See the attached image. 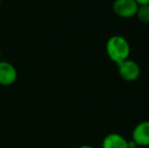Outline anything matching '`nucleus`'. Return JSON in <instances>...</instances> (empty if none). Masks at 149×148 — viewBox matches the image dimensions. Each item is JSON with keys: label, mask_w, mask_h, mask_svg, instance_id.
I'll return each mask as SVG.
<instances>
[{"label": "nucleus", "mask_w": 149, "mask_h": 148, "mask_svg": "<svg viewBox=\"0 0 149 148\" xmlns=\"http://www.w3.org/2000/svg\"><path fill=\"white\" fill-rule=\"evenodd\" d=\"M78 148H95V147L91 146V145H81V146H79Z\"/></svg>", "instance_id": "1a4fd4ad"}, {"label": "nucleus", "mask_w": 149, "mask_h": 148, "mask_svg": "<svg viewBox=\"0 0 149 148\" xmlns=\"http://www.w3.org/2000/svg\"><path fill=\"white\" fill-rule=\"evenodd\" d=\"M0 60H1V50H0Z\"/></svg>", "instance_id": "9d476101"}, {"label": "nucleus", "mask_w": 149, "mask_h": 148, "mask_svg": "<svg viewBox=\"0 0 149 148\" xmlns=\"http://www.w3.org/2000/svg\"><path fill=\"white\" fill-rule=\"evenodd\" d=\"M102 148H129V142L119 133H110L102 139Z\"/></svg>", "instance_id": "423d86ee"}, {"label": "nucleus", "mask_w": 149, "mask_h": 148, "mask_svg": "<svg viewBox=\"0 0 149 148\" xmlns=\"http://www.w3.org/2000/svg\"><path fill=\"white\" fill-rule=\"evenodd\" d=\"M1 2H2V0H0V5H1Z\"/></svg>", "instance_id": "f8f14e48"}, {"label": "nucleus", "mask_w": 149, "mask_h": 148, "mask_svg": "<svg viewBox=\"0 0 149 148\" xmlns=\"http://www.w3.org/2000/svg\"><path fill=\"white\" fill-rule=\"evenodd\" d=\"M139 4L135 0H115L113 10L117 16L124 19H129L136 15Z\"/></svg>", "instance_id": "7ed1b4c3"}, {"label": "nucleus", "mask_w": 149, "mask_h": 148, "mask_svg": "<svg viewBox=\"0 0 149 148\" xmlns=\"http://www.w3.org/2000/svg\"><path fill=\"white\" fill-rule=\"evenodd\" d=\"M117 66H118L120 77L127 82H134L140 77L141 68H140L139 64L130 58L117 64Z\"/></svg>", "instance_id": "f03ea898"}, {"label": "nucleus", "mask_w": 149, "mask_h": 148, "mask_svg": "<svg viewBox=\"0 0 149 148\" xmlns=\"http://www.w3.org/2000/svg\"><path fill=\"white\" fill-rule=\"evenodd\" d=\"M17 79V70L11 63L0 60V85L9 86Z\"/></svg>", "instance_id": "39448f33"}, {"label": "nucleus", "mask_w": 149, "mask_h": 148, "mask_svg": "<svg viewBox=\"0 0 149 148\" xmlns=\"http://www.w3.org/2000/svg\"><path fill=\"white\" fill-rule=\"evenodd\" d=\"M131 140L139 147L149 146V121H142L134 127Z\"/></svg>", "instance_id": "20e7f679"}, {"label": "nucleus", "mask_w": 149, "mask_h": 148, "mask_svg": "<svg viewBox=\"0 0 149 148\" xmlns=\"http://www.w3.org/2000/svg\"><path fill=\"white\" fill-rule=\"evenodd\" d=\"M139 5H142V4H149V0H135Z\"/></svg>", "instance_id": "6e6552de"}, {"label": "nucleus", "mask_w": 149, "mask_h": 148, "mask_svg": "<svg viewBox=\"0 0 149 148\" xmlns=\"http://www.w3.org/2000/svg\"><path fill=\"white\" fill-rule=\"evenodd\" d=\"M134 148H142V147H139V146H136V147H134Z\"/></svg>", "instance_id": "9b49d317"}, {"label": "nucleus", "mask_w": 149, "mask_h": 148, "mask_svg": "<svg viewBox=\"0 0 149 148\" xmlns=\"http://www.w3.org/2000/svg\"><path fill=\"white\" fill-rule=\"evenodd\" d=\"M106 52L111 61L119 64L130 57L131 46H130L129 41L125 37L114 35L109 38L107 41Z\"/></svg>", "instance_id": "f257e3e1"}, {"label": "nucleus", "mask_w": 149, "mask_h": 148, "mask_svg": "<svg viewBox=\"0 0 149 148\" xmlns=\"http://www.w3.org/2000/svg\"><path fill=\"white\" fill-rule=\"evenodd\" d=\"M136 17L143 24H149V4H142L138 6Z\"/></svg>", "instance_id": "0eeeda50"}]
</instances>
